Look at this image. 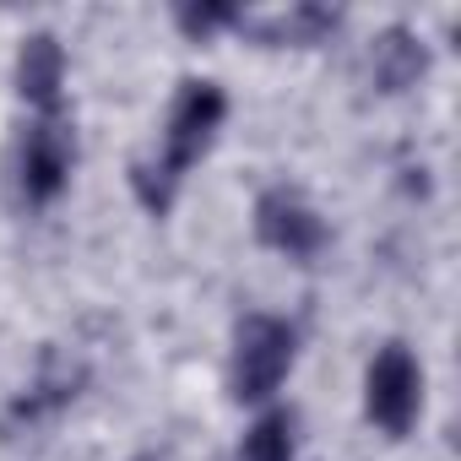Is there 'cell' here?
I'll return each mask as SVG.
<instances>
[{
    "mask_svg": "<svg viewBox=\"0 0 461 461\" xmlns=\"http://www.w3.org/2000/svg\"><path fill=\"white\" fill-rule=\"evenodd\" d=\"M222 114H228L222 87H212V82H185V87H179L158 158H141V163L131 168V185H136V195H141V206H147V212H168V201H174L179 179H185V174H190V163L212 147V136H217Z\"/></svg>",
    "mask_w": 461,
    "mask_h": 461,
    "instance_id": "6da1fadb",
    "label": "cell"
},
{
    "mask_svg": "<svg viewBox=\"0 0 461 461\" xmlns=\"http://www.w3.org/2000/svg\"><path fill=\"white\" fill-rule=\"evenodd\" d=\"M294 364V326L272 321V315H245L234 331V369H228V385H234L240 402H267L283 375Z\"/></svg>",
    "mask_w": 461,
    "mask_h": 461,
    "instance_id": "7a4b0ae2",
    "label": "cell"
},
{
    "mask_svg": "<svg viewBox=\"0 0 461 461\" xmlns=\"http://www.w3.org/2000/svg\"><path fill=\"white\" fill-rule=\"evenodd\" d=\"M418 402H423V375H418L412 353H407L402 342L380 348L375 364H369V396H364L369 418H375L385 434H407L412 418H418Z\"/></svg>",
    "mask_w": 461,
    "mask_h": 461,
    "instance_id": "3957f363",
    "label": "cell"
},
{
    "mask_svg": "<svg viewBox=\"0 0 461 461\" xmlns=\"http://www.w3.org/2000/svg\"><path fill=\"white\" fill-rule=\"evenodd\" d=\"M71 163H77V136H71V125H66L60 114H44V120L28 131L23 158H17V185H23V195H28L33 206L55 201V195L66 190V179H71Z\"/></svg>",
    "mask_w": 461,
    "mask_h": 461,
    "instance_id": "277c9868",
    "label": "cell"
},
{
    "mask_svg": "<svg viewBox=\"0 0 461 461\" xmlns=\"http://www.w3.org/2000/svg\"><path fill=\"white\" fill-rule=\"evenodd\" d=\"M256 234L288 261H315L326 250V222L294 195V190H267L256 201Z\"/></svg>",
    "mask_w": 461,
    "mask_h": 461,
    "instance_id": "5b68a950",
    "label": "cell"
},
{
    "mask_svg": "<svg viewBox=\"0 0 461 461\" xmlns=\"http://www.w3.org/2000/svg\"><path fill=\"white\" fill-rule=\"evenodd\" d=\"M60 82H66V55L50 33H33L17 55V87L39 114H60Z\"/></svg>",
    "mask_w": 461,
    "mask_h": 461,
    "instance_id": "8992f818",
    "label": "cell"
},
{
    "mask_svg": "<svg viewBox=\"0 0 461 461\" xmlns=\"http://www.w3.org/2000/svg\"><path fill=\"white\" fill-rule=\"evenodd\" d=\"M369 71H375L380 93H402V87H412L429 71V55H423V44L407 28H391V33H380V44L369 55Z\"/></svg>",
    "mask_w": 461,
    "mask_h": 461,
    "instance_id": "52a82bcc",
    "label": "cell"
},
{
    "mask_svg": "<svg viewBox=\"0 0 461 461\" xmlns=\"http://www.w3.org/2000/svg\"><path fill=\"white\" fill-rule=\"evenodd\" d=\"M234 28H245V33H256L267 44H321L337 28V12H326V6H294L283 17H245L240 12Z\"/></svg>",
    "mask_w": 461,
    "mask_h": 461,
    "instance_id": "ba28073f",
    "label": "cell"
},
{
    "mask_svg": "<svg viewBox=\"0 0 461 461\" xmlns=\"http://www.w3.org/2000/svg\"><path fill=\"white\" fill-rule=\"evenodd\" d=\"M234 461H294V412H267L245 445L234 450Z\"/></svg>",
    "mask_w": 461,
    "mask_h": 461,
    "instance_id": "9c48e42d",
    "label": "cell"
},
{
    "mask_svg": "<svg viewBox=\"0 0 461 461\" xmlns=\"http://www.w3.org/2000/svg\"><path fill=\"white\" fill-rule=\"evenodd\" d=\"M234 23H240L234 6H179V28L190 39H206L212 28H234Z\"/></svg>",
    "mask_w": 461,
    "mask_h": 461,
    "instance_id": "30bf717a",
    "label": "cell"
},
{
    "mask_svg": "<svg viewBox=\"0 0 461 461\" xmlns=\"http://www.w3.org/2000/svg\"><path fill=\"white\" fill-rule=\"evenodd\" d=\"M147 461H152V456H147Z\"/></svg>",
    "mask_w": 461,
    "mask_h": 461,
    "instance_id": "8fae6325",
    "label": "cell"
}]
</instances>
